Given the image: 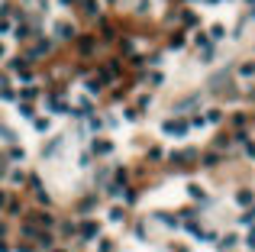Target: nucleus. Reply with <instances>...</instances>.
Returning <instances> with one entry per match:
<instances>
[{
  "mask_svg": "<svg viewBox=\"0 0 255 252\" xmlns=\"http://www.w3.org/2000/svg\"><path fill=\"white\" fill-rule=\"evenodd\" d=\"M194 46H197V49L210 46V36H207V32H204V29H197V32H194Z\"/></svg>",
  "mask_w": 255,
  "mask_h": 252,
  "instance_id": "37",
  "label": "nucleus"
},
{
  "mask_svg": "<svg viewBox=\"0 0 255 252\" xmlns=\"http://www.w3.org/2000/svg\"><path fill=\"white\" fill-rule=\"evenodd\" d=\"M0 252H13V246H10L7 239H0Z\"/></svg>",
  "mask_w": 255,
  "mask_h": 252,
  "instance_id": "50",
  "label": "nucleus"
},
{
  "mask_svg": "<svg viewBox=\"0 0 255 252\" xmlns=\"http://www.w3.org/2000/svg\"><path fill=\"white\" fill-rule=\"evenodd\" d=\"M23 217L32 223V226H39V229H55V217L49 214V207H36V210H26Z\"/></svg>",
  "mask_w": 255,
  "mask_h": 252,
  "instance_id": "4",
  "label": "nucleus"
},
{
  "mask_svg": "<svg viewBox=\"0 0 255 252\" xmlns=\"http://www.w3.org/2000/svg\"><path fill=\"white\" fill-rule=\"evenodd\" d=\"M58 3H62V7H75L77 0H58Z\"/></svg>",
  "mask_w": 255,
  "mask_h": 252,
  "instance_id": "52",
  "label": "nucleus"
},
{
  "mask_svg": "<svg viewBox=\"0 0 255 252\" xmlns=\"http://www.w3.org/2000/svg\"><path fill=\"white\" fill-rule=\"evenodd\" d=\"M207 36H210V42H220V39H223L226 36V26H210V32H207Z\"/></svg>",
  "mask_w": 255,
  "mask_h": 252,
  "instance_id": "35",
  "label": "nucleus"
},
{
  "mask_svg": "<svg viewBox=\"0 0 255 252\" xmlns=\"http://www.w3.org/2000/svg\"><path fill=\"white\" fill-rule=\"evenodd\" d=\"M16 110H20V116H26V120H32V116H36V110H32L29 100H16Z\"/></svg>",
  "mask_w": 255,
  "mask_h": 252,
  "instance_id": "29",
  "label": "nucleus"
},
{
  "mask_svg": "<svg viewBox=\"0 0 255 252\" xmlns=\"http://www.w3.org/2000/svg\"><path fill=\"white\" fill-rule=\"evenodd\" d=\"M162 133H165V136H175V139L187 136V133H191L187 116H171V120H165V123H162Z\"/></svg>",
  "mask_w": 255,
  "mask_h": 252,
  "instance_id": "7",
  "label": "nucleus"
},
{
  "mask_svg": "<svg viewBox=\"0 0 255 252\" xmlns=\"http://www.w3.org/2000/svg\"><path fill=\"white\" fill-rule=\"evenodd\" d=\"M77 236L84 239V243L101 239V220H97V217H84V220L77 223Z\"/></svg>",
  "mask_w": 255,
  "mask_h": 252,
  "instance_id": "6",
  "label": "nucleus"
},
{
  "mask_svg": "<svg viewBox=\"0 0 255 252\" xmlns=\"http://www.w3.org/2000/svg\"><path fill=\"white\" fill-rule=\"evenodd\" d=\"M149 104H152V94H142V97H139V107H136V110H142V107H149Z\"/></svg>",
  "mask_w": 255,
  "mask_h": 252,
  "instance_id": "49",
  "label": "nucleus"
},
{
  "mask_svg": "<svg viewBox=\"0 0 255 252\" xmlns=\"http://www.w3.org/2000/svg\"><path fill=\"white\" fill-rule=\"evenodd\" d=\"M49 252H68V249H49Z\"/></svg>",
  "mask_w": 255,
  "mask_h": 252,
  "instance_id": "54",
  "label": "nucleus"
},
{
  "mask_svg": "<svg viewBox=\"0 0 255 252\" xmlns=\"http://www.w3.org/2000/svg\"><path fill=\"white\" fill-rule=\"evenodd\" d=\"M107 181H110V168H94V184H101L103 188Z\"/></svg>",
  "mask_w": 255,
  "mask_h": 252,
  "instance_id": "31",
  "label": "nucleus"
},
{
  "mask_svg": "<svg viewBox=\"0 0 255 252\" xmlns=\"http://www.w3.org/2000/svg\"><path fill=\"white\" fill-rule=\"evenodd\" d=\"M26 178H29L26 168H10V181H13L16 188H26Z\"/></svg>",
  "mask_w": 255,
  "mask_h": 252,
  "instance_id": "22",
  "label": "nucleus"
},
{
  "mask_svg": "<svg viewBox=\"0 0 255 252\" xmlns=\"http://www.w3.org/2000/svg\"><path fill=\"white\" fill-rule=\"evenodd\" d=\"M239 78H255V58H249V61L239 65Z\"/></svg>",
  "mask_w": 255,
  "mask_h": 252,
  "instance_id": "32",
  "label": "nucleus"
},
{
  "mask_svg": "<svg viewBox=\"0 0 255 252\" xmlns=\"http://www.w3.org/2000/svg\"><path fill=\"white\" fill-rule=\"evenodd\" d=\"M110 3H116V0H110Z\"/></svg>",
  "mask_w": 255,
  "mask_h": 252,
  "instance_id": "56",
  "label": "nucleus"
},
{
  "mask_svg": "<svg viewBox=\"0 0 255 252\" xmlns=\"http://www.w3.org/2000/svg\"><path fill=\"white\" fill-rule=\"evenodd\" d=\"M123 116H126V123H136V120H139V110H136V107H126Z\"/></svg>",
  "mask_w": 255,
  "mask_h": 252,
  "instance_id": "43",
  "label": "nucleus"
},
{
  "mask_svg": "<svg viewBox=\"0 0 255 252\" xmlns=\"http://www.w3.org/2000/svg\"><path fill=\"white\" fill-rule=\"evenodd\" d=\"M239 223H242V226H249V229L255 226V207L249 210V214H242V220H239Z\"/></svg>",
  "mask_w": 255,
  "mask_h": 252,
  "instance_id": "42",
  "label": "nucleus"
},
{
  "mask_svg": "<svg viewBox=\"0 0 255 252\" xmlns=\"http://www.w3.org/2000/svg\"><path fill=\"white\" fill-rule=\"evenodd\" d=\"M110 152H113V139H107V136L91 139V155H110Z\"/></svg>",
  "mask_w": 255,
  "mask_h": 252,
  "instance_id": "11",
  "label": "nucleus"
},
{
  "mask_svg": "<svg viewBox=\"0 0 255 252\" xmlns=\"http://www.w3.org/2000/svg\"><path fill=\"white\" fill-rule=\"evenodd\" d=\"M32 42H36V46L26 49V58H29V61L46 58V55H52V49H55V39H49V36H36Z\"/></svg>",
  "mask_w": 255,
  "mask_h": 252,
  "instance_id": "3",
  "label": "nucleus"
},
{
  "mask_svg": "<svg viewBox=\"0 0 255 252\" xmlns=\"http://www.w3.org/2000/svg\"><path fill=\"white\" fill-rule=\"evenodd\" d=\"M75 7L84 20H101V3H97V0H77Z\"/></svg>",
  "mask_w": 255,
  "mask_h": 252,
  "instance_id": "10",
  "label": "nucleus"
},
{
  "mask_svg": "<svg viewBox=\"0 0 255 252\" xmlns=\"http://www.w3.org/2000/svg\"><path fill=\"white\" fill-rule=\"evenodd\" d=\"M7 68H10V75H13L16 81H23V84L32 81V61L26 58V55H20V58H10Z\"/></svg>",
  "mask_w": 255,
  "mask_h": 252,
  "instance_id": "2",
  "label": "nucleus"
},
{
  "mask_svg": "<svg viewBox=\"0 0 255 252\" xmlns=\"http://www.w3.org/2000/svg\"><path fill=\"white\" fill-rule=\"evenodd\" d=\"M236 204H239V207H252V204H255V191H249V188H242V191L236 194Z\"/></svg>",
  "mask_w": 255,
  "mask_h": 252,
  "instance_id": "25",
  "label": "nucleus"
},
{
  "mask_svg": "<svg viewBox=\"0 0 255 252\" xmlns=\"http://www.w3.org/2000/svg\"><path fill=\"white\" fill-rule=\"evenodd\" d=\"M184 32H171L168 36V42H165V49H168V52H181V49H184Z\"/></svg>",
  "mask_w": 255,
  "mask_h": 252,
  "instance_id": "16",
  "label": "nucleus"
},
{
  "mask_svg": "<svg viewBox=\"0 0 255 252\" xmlns=\"http://www.w3.org/2000/svg\"><path fill=\"white\" fill-rule=\"evenodd\" d=\"M187 197H191L194 204H201V207L210 204V200H207V191H204V188H197V184H187Z\"/></svg>",
  "mask_w": 255,
  "mask_h": 252,
  "instance_id": "14",
  "label": "nucleus"
},
{
  "mask_svg": "<svg viewBox=\"0 0 255 252\" xmlns=\"http://www.w3.org/2000/svg\"><path fill=\"white\" fill-rule=\"evenodd\" d=\"M246 249H249V252H255V226H252V233L246 236Z\"/></svg>",
  "mask_w": 255,
  "mask_h": 252,
  "instance_id": "47",
  "label": "nucleus"
},
{
  "mask_svg": "<svg viewBox=\"0 0 255 252\" xmlns=\"http://www.w3.org/2000/svg\"><path fill=\"white\" fill-rule=\"evenodd\" d=\"M13 252H39V249H36L32 243H16V246H13Z\"/></svg>",
  "mask_w": 255,
  "mask_h": 252,
  "instance_id": "44",
  "label": "nucleus"
},
{
  "mask_svg": "<svg viewBox=\"0 0 255 252\" xmlns=\"http://www.w3.org/2000/svg\"><path fill=\"white\" fill-rule=\"evenodd\" d=\"M97 252H113V243H110V239H101V243H97Z\"/></svg>",
  "mask_w": 255,
  "mask_h": 252,
  "instance_id": "46",
  "label": "nucleus"
},
{
  "mask_svg": "<svg viewBox=\"0 0 255 252\" xmlns=\"http://www.w3.org/2000/svg\"><path fill=\"white\" fill-rule=\"evenodd\" d=\"M120 200H123L126 207H136V204H139V191H136V188H123V194H120Z\"/></svg>",
  "mask_w": 255,
  "mask_h": 252,
  "instance_id": "20",
  "label": "nucleus"
},
{
  "mask_svg": "<svg viewBox=\"0 0 255 252\" xmlns=\"http://www.w3.org/2000/svg\"><path fill=\"white\" fill-rule=\"evenodd\" d=\"M77 36L75 23H68V20H62V23H55V42H62V46H71Z\"/></svg>",
  "mask_w": 255,
  "mask_h": 252,
  "instance_id": "9",
  "label": "nucleus"
},
{
  "mask_svg": "<svg viewBox=\"0 0 255 252\" xmlns=\"http://www.w3.org/2000/svg\"><path fill=\"white\" fill-rule=\"evenodd\" d=\"M110 171H113V175H110V181L113 184H120V188H126V184H129V168H110Z\"/></svg>",
  "mask_w": 255,
  "mask_h": 252,
  "instance_id": "17",
  "label": "nucleus"
},
{
  "mask_svg": "<svg viewBox=\"0 0 255 252\" xmlns=\"http://www.w3.org/2000/svg\"><path fill=\"white\" fill-rule=\"evenodd\" d=\"M20 233H23V236H26V239H36V236H39V226H32V223H29V220H26V223H23V226H20Z\"/></svg>",
  "mask_w": 255,
  "mask_h": 252,
  "instance_id": "36",
  "label": "nucleus"
},
{
  "mask_svg": "<svg viewBox=\"0 0 255 252\" xmlns=\"http://www.w3.org/2000/svg\"><path fill=\"white\" fill-rule=\"evenodd\" d=\"M197 155H201V152H197L194 145H187V149H178V152H171L168 162H171L175 168H184V165H194V162H197Z\"/></svg>",
  "mask_w": 255,
  "mask_h": 252,
  "instance_id": "8",
  "label": "nucleus"
},
{
  "mask_svg": "<svg viewBox=\"0 0 255 252\" xmlns=\"http://www.w3.org/2000/svg\"><path fill=\"white\" fill-rule=\"evenodd\" d=\"M97 46H101V39L91 36V32H87V36H75V42H71V49H75L81 58H91V55L97 52Z\"/></svg>",
  "mask_w": 255,
  "mask_h": 252,
  "instance_id": "5",
  "label": "nucleus"
},
{
  "mask_svg": "<svg viewBox=\"0 0 255 252\" xmlns=\"http://www.w3.org/2000/svg\"><path fill=\"white\" fill-rule=\"evenodd\" d=\"M110 220L113 223H126V210L123 207H113V210H110Z\"/></svg>",
  "mask_w": 255,
  "mask_h": 252,
  "instance_id": "40",
  "label": "nucleus"
},
{
  "mask_svg": "<svg viewBox=\"0 0 255 252\" xmlns=\"http://www.w3.org/2000/svg\"><path fill=\"white\" fill-rule=\"evenodd\" d=\"M204 123H210V126H220V123H223V110H207V113H204Z\"/></svg>",
  "mask_w": 255,
  "mask_h": 252,
  "instance_id": "30",
  "label": "nucleus"
},
{
  "mask_svg": "<svg viewBox=\"0 0 255 252\" xmlns=\"http://www.w3.org/2000/svg\"><path fill=\"white\" fill-rule=\"evenodd\" d=\"M3 204H7V191H0V210H3Z\"/></svg>",
  "mask_w": 255,
  "mask_h": 252,
  "instance_id": "53",
  "label": "nucleus"
},
{
  "mask_svg": "<svg viewBox=\"0 0 255 252\" xmlns=\"http://www.w3.org/2000/svg\"><path fill=\"white\" fill-rule=\"evenodd\" d=\"M155 220H158V223H162V226H168V229H175V226H181V223H178V217H175V214H168V210H155Z\"/></svg>",
  "mask_w": 255,
  "mask_h": 252,
  "instance_id": "15",
  "label": "nucleus"
},
{
  "mask_svg": "<svg viewBox=\"0 0 255 252\" xmlns=\"http://www.w3.org/2000/svg\"><path fill=\"white\" fill-rule=\"evenodd\" d=\"M236 243H239V239L232 236V233H226V236L217 243V252H232V249H236Z\"/></svg>",
  "mask_w": 255,
  "mask_h": 252,
  "instance_id": "23",
  "label": "nucleus"
},
{
  "mask_svg": "<svg viewBox=\"0 0 255 252\" xmlns=\"http://www.w3.org/2000/svg\"><path fill=\"white\" fill-rule=\"evenodd\" d=\"M3 236H7V223L0 220V239H3Z\"/></svg>",
  "mask_w": 255,
  "mask_h": 252,
  "instance_id": "51",
  "label": "nucleus"
},
{
  "mask_svg": "<svg viewBox=\"0 0 255 252\" xmlns=\"http://www.w3.org/2000/svg\"><path fill=\"white\" fill-rule=\"evenodd\" d=\"M97 204H101V197H97V194H87V197L77 204V210H81V214H91V210H97Z\"/></svg>",
  "mask_w": 255,
  "mask_h": 252,
  "instance_id": "18",
  "label": "nucleus"
},
{
  "mask_svg": "<svg viewBox=\"0 0 255 252\" xmlns=\"http://www.w3.org/2000/svg\"><path fill=\"white\" fill-rule=\"evenodd\" d=\"M230 142H232L230 133H220V136L213 139V149H217V152H226V149H230Z\"/></svg>",
  "mask_w": 255,
  "mask_h": 252,
  "instance_id": "28",
  "label": "nucleus"
},
{
  "mask_svg": "<svg viewBox=\"0 0 255 252\" xmlns=\"http://www.w3.org/2000/svg\"><path fill=\"white\" fill-rule=\"evenodd\" d=\"M32 126H36V133H49L52 130V116H32Z\"/></svg>",
  "mask_w": 255,
  "mask_h": 252,
  "instance_id": "24",
  "label": "nucleus"
},
{
  "mask_svg": "<svg viewBox=\"0 0 255 252\" xmlns=\"http://www.w3.org/2000/svg\"><path fill=\"white\" fill-rule=\"evenodd\" d=\"M116 52L120 55H132V39H116Z\"/></svg>",
  "mask_w": 255,
  "mask_h": 252,
  "instance_id": "34",
  "label": "nucleus"
},
{
  "mask_svg": "<svg viewBox=\"0 0 255 252\" xmlns=\"http://www.w3.org/2000/svg\"><path fill=\"white\" fill-rule=\"evenodd\" d=\"M146 159H149V162H158V159H162V149H158V145H152V149L146 152Z\"/></svg>",
  "mask_w": 255,
  "mask_h": 252,
  "instance_id": "45",
  "label": "nucleus"
},
{
  "mask_svg": "<svg viewBox=\"0 0 255 252\" xmlns=\"http://www.w3.org/2000/svg\"><path fill=\"white\" fill-rule=\"evenodd\" d=\"M197 104H201V94H191V97H184L181 104H175V110L181 113V110H191V107H197Z\"/></svg>",
  "mask_w": 255,
  "mask_h": 252,
  "instance_id": "26",
  "label": "nucleus"
},
{
  "mask_svg": "<svg viewBox=\"0 0 255 252\" xmlns=\"http://www.w3.org/2000/svg\"><path fill=\"white\" fill-rule=\"evenodd\" d=\"M120 75H123V65H120L116 58H110V61H103V65H97V81H101L103 87H107V84H113Z\"/></svg>",
  "mask_w": 255,
  "mask_h": 252,
  "instance_id": "1",
  "label": "nucleus"
},
{
  "mask_svg": "<svg viewBox=\"0 0 255 252\" xmlns=\"http://www.w3.org/2000/svg\"><path fill=\"white\" fill-rule=\"evenodd\" d=\"M62 142H65V139H62V136H55V139H49V142H46V145H42V159H52V155H58V152H62Z\"/></svg>",
  "mask_w": 255,
  "mask_h": 252,
  "instance_id": "13",
  "label": "nucleus"
},
{
  "mask_svg": "<svg viewBox=\"0 0 255 252\" xmlns=\"http://www.w3.org/2000/svg\"><path fill=\"white\" fill-rule=\"evenodd\" d=\"M242 155H246V159H255V139H252V136L242 142Z\"/></svg>",
  "mask_w": 255,
  "mask_h": 252,
  "instance_id": "38",
  "label": "nucleus"
},
{
  "mask_svg": "<svg viewBox=\"0 0 255 252\" xmlns=\"http://www.w3.org/2000/svg\"><path fill=\"white\" fill-rule=\"evenodd\" d=\"M0 100H16V91L10 87L7 78H0Z\"/></svg>",
  "mask_w": 255,
  "mask_h": 252,
  "instance_id": "27",
  "label": "nucleus"
},
{
  "mask_svg": "<svg viewBox=\"0 0 255 252\" xmlns=\"http://www.w3.org/2000/svg\"><path fill=\"white\" fill-rule=\"evenodd\" d=\"M0 139H7V142H13V133H10L7 126H3V123H0Z\"/></svg>",
  "mask_w": 255,
  "mask_h": 252,
  "instance_id": "48",
  "label": "nucleus"
},
{
  "mask_svg": "<svg viewBox=\"0 0 255 252\" xmlns=\"http://www.w3.org/2000/svg\"><path fill=\"white\" fill-rule=\"evenodd\" d=\"M55 226H58L62 236H77V223H71V220H55Z\"/></svg>",
  "mask_w": 255,
  "mask_h": 252,
  "instance_id": "21",
  "label": "nucleus"
},
{
  "mask_svg": "<svg viewBox=\"0 0 255 252\" xmlns=\"http://www.w3.org/2000/svg\"><path fill=\"white\" fill-rule=\"evenodd\" d=\"M10 159H13V162H23L26 159V149H23V145H13V149H10Z\"/></svg>",
  "mask_w": 255,
  "mask_h": 252,
  "instance_id": "41",
  "label": "nucleus"
},
{
  "mask_svg": "<svg viewBox=\"0 0 255 252\" xmlns=\"http://www.w3.org/2000/svg\"><path fill=\"white\" fill-rule=\"evenodd\" d=\"M246 3H249V7H255V0H246Z\"/></svg>",
  "mask_w": 255,
  "mask_h": 252,
  "instance_id": "55",
  "label": "nucleus"
},
{
  "mask_svg": "<svg viewBox=\"0 0 255 252\" xmlns=\"http://www.w3.org/2000/svg\"><path fill=\"white\" fill-rule=\"evenodd\" d=\"M181 26L194 29V26H201V16L194 13V10H181Z\"/></svg>",
  "mask_w": 255,
  "mask_h": 252,
  "instance_id": "19",
  "label": "nucleus"
},
{
  "mask_svg": "<svg viewBox=\"0 0 255 252\" xmlns=\"http://www.w3.org/2000/svg\"><path fill=\"white\" fill-rule=\"evenodd\" d=\"M230 126H232V130H246V126H249V113H236L230 120Z\"/></svg>",
  "mask_w": 255,
  "mask_h": 252,
  "instance_id": "33",
  "label": "nucleus"
},
{
  "mask_svg": "<svg viewBox=\"0 0 255 252\" xmlns=\"http://www.w3.org/2000/svg\"><path fill=\"white\" fill-rule=\"evenodd\" d=\"M3 210H7L10 217H23V214H26V204H23L20 197H10V194H7V204H3Z\"/></svg>",
  "mask_w": 255,
  "mask_h": 252,
  "instance_id": "12",
  "label": "nucleus"
},
{
  "mask_svg": "<svg viewBox=\"0 0 255 252\" xmlns=\"http://www.w3.org/2000/svg\"><path fill=\"white\" fill-rule=\"evenodd\" d=\"M101 91H103V84L97 81V78H91V81H87V94H91V97H97Z\"/></svg>",
  "mask_w": 255,
  "mask_h": 252,
  "instance_id": "39",
  "label": "nucleus"
}]
</instances>
